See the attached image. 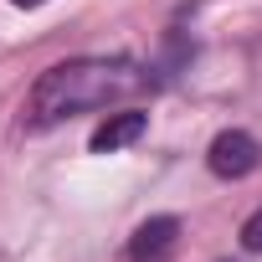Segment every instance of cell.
I'll list each match as a JSON object with an SVG mask.
<instances>
[{"label":"cell","mask_w":262,"mask_h":262,"mask_svg":"<svg viewBox=\"0 0 262 262\" xmlns=\"http://www.w3.org/2000/svg\"><path fill=\"white\" fill-rule=\"evenodd\" d=\"M206 165L221 180H242V175H252L262 165V144L247 134V128H221L211 139V149H206Z\"/></svg>","instance_id":"obj_2"},{"label":"cell","mask_w":262,"mask_h":262,"mask_svg":"<svg viewBox=\"0 0 262 262\" xmlns=\"http://www.w3.org/2000/svg\"><path fill=\"white\" fill-rule=\"evenodd\" d=\"M242 247H247V252H262V211H252V216L242 221Z\"/></svg>","instance_id":"obj_5"},{"label":"cell","mask_w":262,"mask_h":262,"mask_svg":"<svg viewBox=\"0 0 262 262\" xmlns=\"http://www.w3.org/2000/svg\"><path fill=\"white\" fill-rule=\"evenodd\" d=\"M144 128H149V118H144V113H134V108L108 113V118L93 128V155H113V149H123V144H134Z\"/></svg>","instance_id":"obj_4"},{"label":"cell","mask_w":262,"mask_h":262,"mask_svg":"<svg viewBox=\"0 0 262 262\" xmlns=\"http://www.w3.org/2000/svg\"><path fill=\"white\" fill-rule=\"evenodd\" d=\"M16 6H47V0H16Z\"/></svg>","instance_id":"obj_6"},{"label":"cell","mask_w":262,"mask_h":262,"mask_svg":"<svg viewBox=\"0 0 262 262\" xmlns=\"http://www.w3.org/2000/svg\"><path fill=\"white\" fill-rule=\"evenodd\" d=\"M180 242V221L175 216H149L134 236H128V262H165Z\"/></svg>","instance_id":"obj_3"},{"label":"cell","mask_w":262,"mask_h":262,"mask_svg":"<svg viewBox=\"0 0 262 262\" xmlns=\"http://www.w3.org/2000/svg\"><path fill=\"white\" fill-rule=\"evenodd\" d=\"M149 88V72L128 57H72V62H57L47 67L31 93H26V108L21 118L31 128H52L72 113H93V108H113L123 98H134Z\"/></svg>","instance_id":"obj_1"}]
</instances>
